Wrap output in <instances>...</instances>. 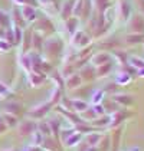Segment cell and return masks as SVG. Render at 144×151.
Instances as JSON below:
<instances>
[{
  "instance_id": "obj_1",
  "label": "cell",
  "mask_w": 144,
  "mask_h": 151,
  "mask_svg": "<svg viewBox=\"0 0 144 151\" xmlns=\"http://www.w3.org/2000/svg\"><path fill=\"white\" fill-rule=\"evenodd\" d=\"M109 118H111L109 127H118L121 122H124V119L127 118V114L124 111H114V114L109 116Z\"/></svg>"
},
{
  "instance_id": "obj_2",
  "label": "cell",
  "mask_w": 144,
  "mask_h": 151,
  "mask_svg": "<svg viewBox=\"0 0 144 151\" xmlns=\"http://www.w3.org/2000/svg\"><path fill=\"white\" fill-rule=\"evenodd\" d=\"M36 129V124L32 121H27V122H22L20 128H19V132L20 135H29V134H33Z\"/></svg>"
},
{
  "instance_id": "obj_3",
  "label": "cell",
  "mask_w": 144,
  "mask_h": 151,
  "mask_svg": "<svg viewBox=\"0 0 144 151\" xmlns=\"http://www.w3.org/2000/svg\"><path fill=\"white\" fill-rule=\"evenodd\" d=\"M50 105H52V102H50V104L40 105L39 108H35L33 111H30V114H29V115L33 116V118H40V116H43L46 112H48V109H50Z\"/></svg>"
},
{
  "instance_id": "obj_4",
  "label": "cell",
  "mask_w": 144,
  "mask_h": 151,
  "mask_svg": "<svg viewBox=\"0 0 144 151\" xmlns=\"http://www.w3.org/2000/svg\"><path fill=\"white\" fill-rule=\"evenodd\" d=\"M114 101H115L117 104H121V105L128 106V105L132 104V96L131 95H124V93H120V95H114Z\"/></svg>"
},
{
  "instance_id": "obj_5",
  "label": "cell",
  "mask_w": 144,
  "mask_h": 151,
  "mask_svg": "<svg viewBox=\"0 0 144 151\" xmlns=\"http://www.w3.org/2000/svg\"><path fill=\"white\" fill-rule=\"evenodd\" d=\"M102 139V135L101 134H88L86 137H85V142L88 144V145H96L99 141Z\"/></svg>"
},
{
  "instance_id": "obj_6",
  "label": "cell",
  "mask_w": 144,
  "mask_h": 151,
  "mask_svg": "<svg viewBox=\"0 0 144 151\" xmlns=\"http://www.w3.org/2000/svg\"><path fill=\"white\" fill-rule=\"evenodd\" d=\"M92 62L95 63L96 66H101V65H104V63L109 62V55H108V53H98L96 56H94Z\"/></svg>"
},
{
  "instance_id": "obj_7",
  "label": "cell",
  "mask_w": 144,
  "mask_h": 151,
  "mask_svg": "<svg viewBox=\"0 0 144 151\" xmlns=\"http://www.w3.org/2000/svg\"><path fill=\"white\" fill-rule=\"evenodd\" d=\"M6 111H9L12 115H19L22 114V105L20 104H16V102H12V104H7L6 105Z\"/></svg>"
},
{
  "instance_id": "obj_8",
  "label": "cell",
  "mask_w": 144,
  "mask_h": 151,
  "mask_svg": "<svg viewBox=\"0 0 144 151\" xmlns=\"http://www.w3.org/2000/svg\"><path fill=\"white\" fill-rule=\"evenodd\" d=\"M81 139H82V137H81V134H79V132H78V134H72V135H69L68 138L65 139V145H66V147L76 145Z\"/></svg>"
},
{
  "instance_id": "obj_9",
  "label": "cell",
  "mask_w": 144,
  "mask_h": 151,
  "mask_svg": "<svg viewBox=\"0 0 144 151\" xmlns=\"http://www.w3.org/2000/svg\"><path fill=\"white\" fill-rule=\"evenodd\" d=\"M132 30L137 32V33H140V32L144 30V22L141 17H134L132 19Z\"/></svg>"
},
{
  "instance_id": "obj_10",
  "label": "cell",
  "mask_w": 144,
  "mask_h": 151,
  "mask_svg": "<svg viewBox=\"0 0 144 151\" xmlns=\"http://www.w3.org/2000/svg\"><path fill=\"white\" fill-rule=\"evenodd\" d=\"M120 137H121V128H117L115 129V132L112 134V145H111V148L112 151H117L118 150V144H120Z\"/></svg>"
},
{
  "instance_id": "obj_11",
  "label": "cell",
  "mask_w": 144,
  "mask_h": 151,
  "mask_svg": "<svg viewBox=\"0 0 144 151\" xmlns=\"http://www.w3.org/2000/svg\"><path fill=\"white\" fill-rule=\"evenodd\" d=\"M111 68H112V65H111L109 62H107V63H104V65L98 66V69H96V75H98L99 78H102V76H105L108 72L111 70Z\"/></svg>"
},
{
  "instance_id": "obj_12",
  "label": "cell",
  "mask_w": 144,
  "mask_h": 151,
  "mask_svg": "<svg viewBox=\"0 0 144 151\" xmlns=\"http://www.w3.org/2000/svg\"><path fill=\"white\" fill-rule=\"evenodd\" d=\"M111 122V118L108 115H101V118H95L94 125L95 127H107L108 124Z\"/></svg>"
},
{
  "instance_id": "obj_13",
  "label": "cell",
  "mask_w": 144,
  "mask_h": 151,
  "mask_svg": "<svg viewBox=\"0 0 144 151\" xmlns=\"http://www.w3.org/2000/svg\"><path fill=\"white\" fill-rule=\"evenodd\" d=\"M144 40V35H131V36H127V43L130 45H135V43H140Z\"/></svg>"
},
{
  "instance_id": "obj_14",
  "label": "cell",
  "mask_w": 144,
  "mask_h": 151,
  "mask_svg": "<svg viewBox=\"0 0 144 151\" xmlns=\"http://www.w3.org/2000/svg\"><path fill=\"white\" fill-rule=\"evenodd\" d=\"M130 63H131L134 68H138V69H144V59L137 58V56H131L130 58Z\"/></svg>"
},
{
  "instance_id": "obj_15",
  "label": "cell",
  "mask_w": 144,
  "mask_h": 151,
  "mask_svg": "<svg viewBox=\"0 0 144 151\" xmlns=\"http://www.w3.org/2000/svg\"><path fill=\"white\" fill-rule=\"evenodd\" d=\"M86 102L84 101H79V99H75V101H72V108L75 109V111H85L86 109Z\"/></svg>"
},
{
  "instance_id": "obj_16",
  "label": "cell",
  "mask_w": 144,
  "mask_h": 151,
  "mask_svg": "<svg viewBox=\"0 0 144 151\" xmlns=\"http://www.w3.org/2000/svg\"><path fill=\"white\" fill-rule=\"evenodd\" d=\"M3 116V121L4 122H7V125L9 127H14L16 124H17V118L14 115H10V114H4V115H1Z\"/></svg>"
},
{
  "instance_id": "obj_17",
  "label": "cell",
  "mask_w": 144,
  "mask_h": 151,
  "mask_svg": "<svg viewBox=\"0 0 144 151\" xmlns=\"http://www.w3.org/2000/svg\"><path fill=\"white\" fill-rule=\"evenodd\" d=\"M66 83H68V86H69V88H72V86H78V85L81 83V78H79L78 75H72L71 78L68 79Z\"/></svg>"
},
{
  "instance_id": "obj_18",
  "label": "cell",
  "mask_w": 144,
  "mask_h": 151,
  "mask_svg": "<svg viewBox=\"0 0 144 151\" xmlns=\"http://www.w3.org/2000/svg\"><path fill=\"white\" fill-rule=\"evenodd\" d=\"M111 144H109V138L108 137H102V144L98 147V151H109V147Z\"/></svg>"
},
{
  "instance_id": "obj_19",
  "label": "cell",
  "mask_w": 144,
  "mask_h": 151,
  "mask_svg": "<svg viewBox=\"0 0 144 151\" xmlns=\"http://www.w3.org/2000/svg\"><path fill=\"white\" fill-rule=\"evenodd\" d=\"M39 132H42L43 135H49V134L52 132L49 124H46V122H40V124H39Z\"/></svg>"
},
{
  "instance_id": "obj_20",
  "label": "cell",
  "mask_w": 144,
  "mask_h": 151,
  "mask_svg": "<svg viewBox=\"0 0 144 151\" xmlns=\"http://www.w3.org/2000/svg\"><path fill=\"white\" fill-rule=\"evenodd\" d=\"M42 135H43V134H42V132H39V131L33 134V145L39 147V144H42V142H43V137H42Z\"/></svg>"
},
{
  "instance_id": "obj_21",
  "label": "cell",
  "mask_w": 144,
  "mask_h": 151,
  "mask_svg": "<svg viewBox=\"0 0 144 151\" xmlns=\"http://www.w3.org/2000/svg\"><path fill=\"white\" fill-rule=\"evenodd\" d=\"M114 55L120 59L122 65H125V62H127V53L125 52H114Z\"/></svg>"
},
{
  "instance_id": "obj_22",
  "label": "cell",
  "mask_w": 144,
  "mask_h": 151,
  "mask_svg": "<svg viewBox=\"0 0 144 151\" xmlns=\"http://www.w3.org/2000/svg\"><path fill=\"white\" fill-rule=\"evenodd\" d=\"M102 96H104V92H102V91H98V92H95V93H94V96H92V102H94V104H99Z\"/></svg>"
},
{
  "instance_id": "obj_23",
  "label": "cell",
  "mask_w": 144,
  "mask_h": 151,
  "mask_svg": "<svg viewBox=\"0 0 144 151\" xmlns=\"http://www.w3.org/2000/svg\"><path fill=\"white\" fill-rule=\"evenodd\" d=\"M121 10H122V14H124V19H127V17H128V12H130V9H128V4H127L125 1H122V3H121Z\"/></svg>"
},
{
  "instance_id": "obj_24",
  "label": "cell",
  "mask_w": 144,
  "mask_h": 151,
  "mask_svg": "<svg viewBox=\"0 0 144 151\" xmlns=\"http://www.w3.org/2000/svg\"><path fill=\"white\" fill-rule=\"evenodd\" d=\"M72 134H73V128H71V129H62V131H60V135H62L63 139H66L69 135H72Z\"/></svg>"
},
{
  "instance_id": "obj_25",
  "label": "cell",
  "mask_w": 144,
  "mask_h": 151,
  "mask_svg": "<svg viewBox=\"0 0 144 151\" xmlns=\"http://www.w3.org/2000/svg\"><path fill=\"white\" fill-rule=\"evenodd\" d=\"M24 14H26V17L29 16V20H33V19H35V12H33V10H32V9L29 7V6L26 7V10H24Z\"/></svg>"
},
{
  "instance_id": "obj_26",
  "label": "cell",
  "mask_w": 144,
  "mask_h": 151,
  "mask_svg": "<svg viewBox=\"0 0 144 151\" xmlns=\"http://www.w3.org/2000/svg\"><path fill=\"white\" fill-rule=\"evenodd\" d=\"M92 111L96 114V116H99V115H104V108L101 106V105H95L94 108H92Z\"/></svg>"
},
{
  "instance_id": "obj_27",
  "label": "cell",
  "mask_w": 144,
  "mask_h": 151,
  "mask_svg": "<svg viewBox=\"0 0 144 151\" xmlns=\"http://www.w3.org/2000/svg\"><path fill=\"white\" fill-rule=\"evenodd\" d=\"M23 65H24V68H27V69H29V68H30V65H32V63H30V59L24 56L23 58Z\"/></svg>"
},
{
  "instance_id": "obj_28",
  "label": "cell",
  "mask_w": 144,
  "mask_h": 151,
  "mask_svg": "<svg viewBox=\"0 0 144 151\" xmlns=\"http://www.w3.org/2000/svg\"><path fill=\"white\" fill-rule=\"evenodd\" d=\"M0 23H1V24H7V23H9L7 17H6V16H3L1 13H0Z\"/></svg>"
},
{
  "instance_id": "obj_29",
  "label": "cell",
  "mask_w": 144,
  "mask_h": 151,
  "mask_svg": "<svg viewBox=\"0 0 144 151\" xmlns=\"http://www.w3.org/2000/svg\"><path fill=\"white\" fill-rule=\"evenodd\" d=\"M4 129H6V125H4V122H3V116L0 115V134H1Z\"/></svg>"
},
{
  "instance_id": "obj_30",
  "label": "cell",
  "mask_w": 144,
  "mask_h": 151,
  "mask_svg": "<svg viewBox=\"0 0 144 151\" xmlns=\"http://www.w3.org/2000/svg\"><path fill=\"white\" fill-rule=\"evenodd\" d=\"M9 43H0V49H9Z\"/></svg>"
},
{
  "instance_id": "obj_31",
  "label": "cell",
  "mask_w": 144,
  "mask_h": 151,
  "mask_svg": "<svg viewBox=\"0 0 144 151\" xmlns=\"http://www.w3.org/2000/svg\"><path fill=\"white\" fill-rule=\"evenodd\" d=\"M138 75H140V76H144V69H140V70H138Z\"/></svg>"
},
{
  "instance_id": "obj_32",
  "label": "cell",
  "mask_w": 144,
  "mask_h": 151,
  "mask_svg": "<svg viewBox=\"0 0 144 151\" xmlns=\"http://www.w3.org/2000/svg\"><path fill=\"white\" fill-rule=\"evenodd\" d=\"M16 37H17V40H20V33H19V30H16Z\"/></svg>"
},
{
  "instance_id": "obj_33",
  "label": "cell",
  "mask_w": 144,
  "mask_h": 151,
  "mask_svg": "<svg viewBox=\"0 0 144 151\" xmlns=\"http://www.w3.org/2000/svg\"><path fill=\"white\" fill-rule=\"evenodd\" d=\"M4 151H14V150H4Z\"/></svg>"
}]
</instances>
